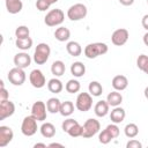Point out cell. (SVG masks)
<instances>
[{
    "label": "cell",
    "instance_id": "1",
    "mask_svg": "<svg viewBox=\"0 0 148 148\" xmlns=\"http://www.w3.org/2000/svg\"><path fill=\"white\" fill-rule=\"evenodd\" d=\"M109 51V46L105 43L96 42V43H90L84 47V56L88 59H95L99 56L105 54Z\"/></svg>",
    "mask_w": 148,
    "mask_h": 148
},
{
    "label": "cell",
    "instance_id": "2",
    "mask_svg": "<svg viewBox=\"0 0 148 148\" xmlns=\"http://www.w3.org/2000/svg\"><path fill=\"white\" fill-rule=\"evenodd\" d=\"M51 54V49L49 46V44L46 43H39L34 52V61L37 65H44Z\"/></svg>",
    "mask_w": 148,
    "mask_h": 148
},
{
    "label": "cell",
    "instance_id": "3",
    "mask_svg": "<svg viewBox=\"0 0 148 148\" xmlns=\"http://www.w3.org/2000/svg\"><path fill=\"white\" fill-rule=\"evenodd\" d=\"M101 130V124L95 118H89L84 121L82 125V138L89 139L92 138L95 134H97Z\"/></svg>",
    "mask_w": 148,
    "mask_h": 148
},
{
    "label": "cell",
    "instance_id": "4",
    "mask_svg": "<svg viewBox=\"0 0 148 148\" xmlns=\"http://www.w3.org/2000/svg\"><path fill=\"white\" fill-rule=\"evenodd\" d=\"M65 20V14L61 9L56 8V9H51L44 17V23L47 27H57L60 25Z\"/></svg>",
    "mask_w": 148,
    "mask_h": 148
},
{
    "label": "cell",
    "instance_id": "5",
    "mask_svg": "<svg viewBox=\"0 0 148 148\" xmlns=\"http://www.w3.org/2000/svg\"><path fill=\"white\" fill-rule=\"evenodd\" d=\"M37 119L31 114V116H27L23 118L22 124H21V132L23 135L25 136H32L34 134H36L37 132Z\"/></svg>",
    "mask_w": 148,
    "mask_h": 148
},
{
    "label": "cell",
    "instance_id": "6",
    "mask_svg": "<svg viewBox=\"0 0 148 148\" xmlns=\"http://www.w3.org/2000/svg\"><path fill=\"white\" fill-rule=\"evenodd\" d=\"M88 14V9L83 3H75L71 6L67 10V17L71 21H80L84 18Z\"/></svg>",
    "mask_w": 148,
    "mask_h": 148
},
{
    "label": "cell",
    "instance_id": "7",
    "mask_svg": "<svg viewBox=\"0 0 148 148\" xmlns=\"http://www.w3.org/2000/svg\"><path fill=\"white\" fill-rule=\"evenodd\" d=\"M91 106H92V96L89 92H80L75 101V108L81 112H86L89 111Z\"/></svg>",
    "mask_w": 148,
    "mask_h": 148
},
{
    "label": "cell",
    "instance_id": "8",
    "mask_svg": "<svg viewBox=\"0 0 148 148\" xmlns=\"http://www.w3.org/2000/svg\"><path fill=\"white\" fill-rule=\"evenodd\" d=\"M8 81L13 84V86H22L25 81V73L23 71V68H20V67H14L12 68L9 72H8Z\"/></svg>",
    "mask_w": 148,
    "mask_h": 148
},
{
    "label": "cell",
    "instance_id": "9",
    "mask_svg": "<svg viewBox=\"0 0 148 148\" xmlns=\"http://www.w3.org/2000/svg\"><path fill=\"white\" fill-rule=\"evenodd\" d=\"M128 37H130L128 30L120 28V29H117L113 31V34L111 36V42L116 46H121V45L126 44V42L128 40Z\"/></svg>",
    "mask_w": 148,
    "mask_h": 148
},
{
    "label": "cell",
    "instance_id": "10",
    "mask_svg": "<svg viewBox=\"0 0 148 148\" xmlns=\"http://www.w3.org/2000/svg\"><path fill=\"white\" fill-rule=\"evenodd\" d=\"M29 81L31 83V86L34 88H43L46 84V79L44 76V74L42 73V71L39 69H32L29 74Z\"/></svg>",
    "mask_w": 148,
    "mask_h": 148
},
{
    "label": "cell",
    "instance_id": "11",
    "mask_svg": "<svg viewBox=\"0 0 148 148\" xmlns=\"http://www.w3.org/2000/svg\"><path fill=\"white\" fill-rule=\"evenodd\" d=\"M46 110H47L46 104L42 101H37L31 106V114L38 121H44L46 119Z\"/></svg>",
    "mask_w": 148,
    "mask_h": 148
},
{
    "label": "cell",
    "instance_id": "12",
    "mask_svg": "<svg viewBox=\"0 0 148 148\" xmlns=\"http://www.w3.org/2000/svg\"><path fill=\"white\" fill-rule=\"evenodd\" d=\"M15 112V104L9 99L0 101V120H5L6 118L13 116Z\"/></svg>",
    "mask_w": 148,
    "mask_h": 148
},
{
    "label": "cell",
    "instance_id": "13",
    "mask_svg": "<svg viewBox=\"0 0 148 148\" xmlns=\"http://www.w3.org/2000/svg\"><path fill=\"white\" fill-rule=\"evenodd\" d=\"M13 61H14V65L16 67H20V68H23L24 69V68H27V67L30 66V64H31V57L28 53H25V52H18V53H16L14 56Z\"/></svg>",
    "mask_w": 148,
    "mask_h": 148
},
{
    "label": "cell",
    "instance_id": "14",
    "mask_svg": "<svg viewBox=\"0 0 148 148\" xmlns=\"http://www.w3.org/2000/svg\"><path fill=\"white\" fill-rule=\"evenodd\" d=\"M14 138V132L8 126H0V147H6Z\"/></svg>",
    "mask_w": 148,
    "mask_h": 148
},
{
    "label": "cell",
    "instance_id": "15",
    "mask_svg": "<svg viewBox=\"0 0 148 148\" xmlns=\"http://www.w3.org/2000/svg\"><path fill=\"white\" fill-rule=\"evenodd\" d=\"M125 117H126V112L120 106H114L113 110H111L110 112V119L114 124H120L121 121H124Z\"/></svg>",
    "mask_w": 148,
    "mask_h": 148
},
{
    "label": "cell",
    "instance_id": "16",
    "mask_svg": "<svg viewBox=\"0 0 148 148\" xmlns=\"http://www.w3.org/2000/svg\"><path fill=\"white\" fill-rule=\"evenodd\" d=\"M127 86H128V80L125 75H116L112 79V87L114 90L123 91L127 88Z\"/></svg>",
    "mask_w": 148,
    "mask_h": 148
},
{
    "label": "cell",
    "instance_id": "17",
    "mask_svg": "<svg viewBox=\"0 0 148 148\" xmlns=\"http://www.w3.org/2000/svg\"><path fill=\"white\" fill-rule=\"evenodd\" d=\"M5 5L9 14H17L23 8V3L21 0H5Z\"/></svg>",
    "mask_w": 148,
    "mask_h": 148
},
{
    "label": "cell",
    "instance_id": "18",
    "mask_svg": "<svg viewBox=\"0 0 148 148\" xmlns=\"http://www.w3.org/2000/svg\"><path fill=\"white\" fill-rule=\"evenodd\" d=\"M109 103L106 101H98L96 104H95V108H94V112L97 117H105L108 113H109Z\"/></svg>",
    "mask_w": 148,
    "mask_h": 148
},
{
    "label": "cell",
    "instance_id": "19",
    "mask_svg": "<svg viewBox=\"0 0 148 148\" xmlns=\"http://www.w3.org/2000/svg\"><path fill=\"white\" fill-rule=\"evenodd\" d=\"M106 102L109 103L110 106L114 108V106H119L123 102V96L120 92H118V90L111 91L108 96H106Z\"/></svg>",
    "mask_w": 148,
    "mask_h": 148
},
{
    "label": "cell",
    "instance_id": "20",
    "mask_svg": "<svg viewBox=\"0 0 148 148\" xmlns=\"http://www.w3.org/2000/svg\"><path fill=\"white\" fill-rule=\"evenodd\" d=\"M39 131H40V134L47 139H51L56 135V127L51 123H43Z\"/></svg>",
    "mask_w": 148,
    "mask_h": 148
},
{
    "label": "cell",
    "instance_id": "21",
    "mask_svg": "<svg viewBox=\"0 0 148 148\" xmlns=\"http://www.w3.org/2000/svg\"><path fill=\"white\" fill-rule=\"evenodd\" d=\"M66 50H67L68 54L72 56V57H79V56H81V53H82V47H81V45H80L77 42H74V40L67 43Z\"/></svg>",
    "mask_w": 148,
    "mask_h": 148
},
{
    "label": "cell",
    "instance_id": "22",
    "mask_svg": "<svg viewBox=\"0 0 148 148\" xmlns=\"http://www.w3.org/2000/svg\"><path fill=\"white\" fill-rule=\"evenodd\" d=\"M54 37L59 42H66L71 37V31L68 28H65V27H59L56 29L54 31Z\"/></svg>",
    "mask_w": 148,
    "mask_h": 148
},
{
    "label": "cell",
    "instance_id": "23",
    "mask_svg": "<svg viewBox=\"0 0 148 148\" xmlns=\"http://www.w3.org/2000/svg\"><path fill=\"white\" fill-rule=\"evenodd\" d=\"M65 71H66V66L65 64L61 61V60H56L53 61V64L51 65V73L58 77V76H61L65 74Z\"/></svg>",
    "mask_w": 148,
    "mask_h": 148
},
{
    "label": "cell",
    "instance_id": "24",
    "mask_svg": "<svg viewBox=\"0 0 148 148\" xmlns=\"http://www.w3.org/2000/svg\"><path fill=\"white\" fill-rule=\"evenodd\" d=\"M47 89L51 92H53V94H59L64 89V84H62V82L59 79L53 77V79L49 80V82H47Z\"/></svg>",
    "mask_w": 148,
    "mask_h": 148
},
{
    "label": "cell",
    "instance_id": "25",
    "mask_svg": "<svg viewBox=\"0 0 148 148\" xmlns=\"http://www.w3.org/2000/svg\"><path fill=\"white\" fill-rule=\"evenodd\" d=\"M71 73L75 77H81L86 73V66L81 61H75L71 65Z\"/></svg>",
    "mask_w": 148,
    "mask_h": 148
},
{
    "label": "cell",
    "instance_id": "26",
    "mask_svg": "<svg viewBox=\"0 0 148 148\" xmlns=\"http://www.w3.org/2000/svg\"><path fill=\"white\" fill-rule=\"evenodd\" d=\"M74 112V104L73 102L71 101H65L61 103L60 105V110H59V113L64 117H69L72 113Z\"/></svg>",
    "mask_w": 148,
    "mask_h": 148
},
{
    "label": "cell",
    "instance_id": "27",
    "mask_svg": "<svg viewBox=\"0 0 148 148\" xmlns=\"http://www.w3.org/2000/svg\"><path fill=\"white\" fill-rule=\"evenodd\" d=\"M88 90H89V94L91 96L98 97L103 92V87H102V84L98 81H91L89 83V86H88Z\"/></svg>",
    "mask_w": 148,
    "mask_h": 148
},
{
    "label": "cell",
    "instance_id": "28",
    "mask_svg": "<svg viewBox=\"0 0 148 148\" xmlns=\"http://www.w3.org/2000/svg\"><path fill=\"white\" fill-rule=\"evenodd\" d=\"M60 105H61V102L58 98H56V97H51L46 102V108H47V111L50 113H57V112H59Z\"/></svg>",
    "mask_w": 148,
    "mask_h": 148
},
{
    "label": "cell",
    "instance_id": "29",
    "mask_svg": "<svg viewBox=\"0 0 148 148\" xmlns=\"http://www.w3.org/2000/svg\"><path fill=\"white\" fill-rule=\"evenodd\" d=\"M15 45L17 49L22 50V51H27L32 46V39L30 37L27 38H16L15 40Z\"/></svg>",
    "mask_w": 148,
    "mask_h": 148
},
{
    "label": "cell",
    "instance_id": "30",
    "mask_svg": "<svg viewBox=\"0 0 148 148\" xmlns=\"http://www.w3.org/2000/svg\"><path fill=\"white\" fill-rule=\"evenodd\" d=\"M124 132H125V135H126L127 138L133 139V138H135V136L139 134V127H138L136 124L130 123V124H127V125L125 126Z\"/></svg>",
    "mask_w": 148,
    "mask_h": 148
},
{
    "label": "cell",
    "instance_id": "31",
    "mask_svg": "<svg viewBox=\"0 0 148 148\" xmlns=\"http://www.w3.org/2000/svg\"><path fill=\"white\" fill-rule=\"evenodd\" d=\"M65 89H66V91L69 92V94H75V92H79V91H80L81 84H80V82H79L77 80L72 79V80H68V81H67V83H66V86H65Z\"/></svg>",
    "mask_w": 148,
    "mask_h": 148
},
{
    "label": "cell",
    "instance_id": "32",
    "mask_svg": "<svg viewBox=\"0 0 148 148\" xmlns=\"http://www.w3.org/2000/svg\"><path fill=\"white\" fill-rule=\"evenodd\" d=\"M136 66L139 69L145 72L148 75V56L146 54H140L136 59Z\"/></svg>",
    "mask_w": 148,
    "mask_h": 148
},
{
    "label": "cell",
    "instance_id": "33",
    "mask_svg": "<svg viewBox=\"0 0 148 148\" xmlns=\"http://www.w3.org/2000/svg\"><path fill=\"white\" fill-rule=\"evenodd\" d=\"M111 140H113V136L111 135V133L105 128L103 130L99 135H98V141L102 143V145H108L109 142H111Z\"/></svg>",
    "mask_w": 148,
    "mask_h": 148
},
{
    "label": "cell",
    "instance_id": "34",
    "mask_svg": "<svg viewBox=\"0 0 148 148\" xmlns=\"http://www.w3.org/2000/svg\"><path fill=\"white\" fill-rule=\"evenodd\" d=\"M30 35V30L27 25H18L15 30V36L16 38H27Z\"/></svg>",
    "mask_w": 148,
    "mask_h": 148
},
{
    "label": "cell",
    "instance_id": "35",
    "mask_svg": "<svg viewBox=\"0 0 148 148\" xmlns=\"http://www.w3.org/2000/svg\"><path fill=\"white\" fill-rule=\"evenodd\" d=\"M67 134L69 135V136H72V138H77V136H82V126L77 123L76 125H74L68 132H67Z\"/></svg>",
    "mask_w": 148,
    "mask_h": 148
},
{
    "label": "cell",
    "instance_id": "36",
    "mask_svg": "<svg viewBox=\"0 0 148 148\" xmlns=\"http://www.w3.org/2000/svg\"><path fill=\"white\" fill-rule=\"evenodd\" d=\"M77 124V120H75V119H72V118H68V119H65L64 121H62V124H61V128H62V131L64 132H68L74 125H76Z\"/></svg>",
    "mask_w": 148,
    "mask_h": 148
},
{
    "label": "cell",
    "instance_id": "37",
    "mask_svg": "<svg viewBox=\"0 0 148 148\" xmlns=\"http://www.w3.org/2000/svg\"><path fill=\"white\" fill-rule=\"evenodd\" d=\"M110 133H111V135L113 136V139H116V138H118V135H119V133H120V130H119V127L117 126V124H110V125H108L106 127H105Z\"/></svg>",
    "mask_w": 148,
    "mask_h": 148
},
{
    "label": "cell",
    "instance_id": "38",
    "mask_svg": "<svg viewBox=\"0 0 148 148\" xmlns=\"http://www.w3.org/2000/svg\"><path fill=\"white\" fill-rule=\"evenodd\" d=\"M50 3L46 1V0H37L36 1V8L38 9V10H40V12H45V10H47L49 8H50Z\"/></svg>",
    "mask_w": 148,
    "mask_h": 148
},
{
    "label": "cell",
    "instance_id": "39",
    "mask_svg": "<svg viewBox=\"0 0 148 148\" xmlns=\"http://www.w3.org/2000/svg\"><path fill=\"white\" fill-rule=\"evenodd\" d=\"M0 101H3V99H8V91L5 89V86H3V81H0Z\"/></svg>",
    "mask_w": 148,
    "mask_h": 148
},
{
    "label": "cell",
    "instance_id": "40",
    "mask_svg": "<svg viewBox=\"0 0 148 148\" xmlns=\"http://www.w3.org/2000/svg\"><path fill=\"white\" fill-rule=\"evenodd\" d=\"M126 147H127V148H141V147H142V143H141L140 141H138V140L132 139V140H130V141L126 143Z\"/></svg>",
    "mask_w": 148,
    "mask_h": 148
},
{
    "label": "cell",
    "instance_id": "41",
    "mask_svg": "<svg viewBox=\"0 0 148 148\" xmlns=\"http://www.w3.org/2000/svg\"><path fill=\"white\" fill-rule=\"evenodd\" d=\"M141 23H142L143 29H146V30L148 31V14L143 15V17H142V20H141Z\"/></svg>",
    "mask_w": 148,
    "mask_h": 148
},
{
    "label": "cell",
    "instance_id": "42",
    "mask_svg": "<svg viewBox=\"0 0 148 148\" xmlns=\"http://www.w3.org/2000/svg\"><path fill=\"white\" fill-rule=\"evenodd\" d=\"M119 2L123 6H132L134 3V0H119Z\"/></svg>",
    "mask_w": 148,
    "mask_h": 148
},
{
    "label": "cell",
    "instance_id": "43",
    "mask_svg": "<svg viewBox=\"0 0 148 148\" xmlns=\"http://www.w3.org/2000/svg\"><path fill=\"white\" fill-rule=\"evenodd\" d=\"M47 147H60V148H62L64 145H61V143H57V142H52V143H50Z\"/></svg>",
    "mask_w": 148,
    "mask_h": 148
},
{
    "label": "cell",
    "instance_id": "44",
    "mask_svg": "<svg viewBox=\"0 0 148 148\" xmlns=\"http://www.w3.org/2000/svg\"><path fill=\"white\" fill-rule=\"evenodd\" d=\"M143 43H145L146 46H148V31L143 35Z\"/></svg>",
    "mask_w": 148,
    "mask_h": 148
},
{
    "label": "cell",
    "instance_id": "45",
    "mask_svg": "<svg viewBox=\"0 0 148 148\" xmlns=\"http://www.w3.org/2000/svg\"><path fill=\"white\" fill-rule=\"evenodd\" d=\"M34 147H35V148H37V147H43V148H46V145H45V143H35V145H34Z\"/></svg>",
    "mask_w": 148,
    "mask_h": 148
},
{
    "label": "cell",
    "instance_id": "46",
    "mask_svg": "<svg viewBox=\"0 0 148 148\" xmlns=\"http://www.w3.org/2000/svg\"><path fill=\"white\" fill-rule=\"evenodd\" d=\"M143 94H145V97L148 99V87H146V88H145V91H143Z\"/></svg>",
    "mask_w": 148,
    "mask_h": 148
},
{
    "label": "cell",
    "instance_id": "47",
    "mask_svg": "<svg viewBox=\"0 0 148 148\" xmlns=\"http://www.w3.org/2000/svg\"><path fill=\"white\" fill-rule=\"evenodd\" d=\"M46 1H47V2L50 3V5H52V3H56V2L58 1V0H46Z\"/></svg>",
    "mask_w": 148,
    "mask_h": 148
},
{
    "label": "cell",
    "instance_id": "48",
    "mask_svg": "<svg viewBox=\"0 0 148 148\" xmlns=\"http://www.w3.org/2000/svg\"><path fill=\"white\" fill-rule=\"evenodd\" d=\"M147 3H148V0H147Z\"/></svg>",
    "mask_w": 148,
    "mask_h": 148
}]
</instances>
